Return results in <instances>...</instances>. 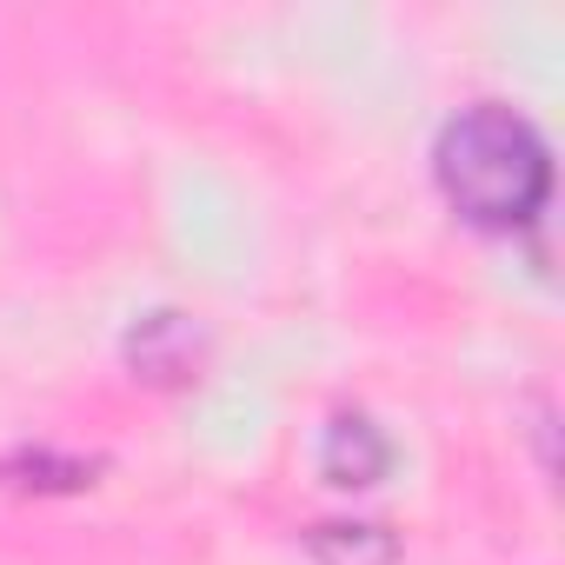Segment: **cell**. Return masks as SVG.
<instances>
[{"label":"cell","instance_id":"obj_1","mask_svg":"<svg viewBox=\"0 0 565 565\" xmlns=\"http://www.w3.org/2000/svg\"><path fill=\"white\" fill-rule=\"evenodd\" d=\"M433 173H439V193L452 200V213L486 233L532 226L552 193V153H545L539 127L525 114H512L505 100H479L459 120H446V134L433 147Z\"/></svg>","mask_w":565,"mask_h":565},{"label":"cell","instance_id":"obj_2","mask_svg":"<svg viewBox=\"0 0 565 565\" xmlns=\"http://www.w3.org/2000/svg\"><path fill=\"white\" fill-rule=\"evenodd\" d=\"M393 466V439L366 419V413H340L320 439V472L333 486H380Z\"/></svg>","mask_w":565,"mask_h":565},{"label":"cell","instance_id":"obj_3","mask_svg":"<svg viewBox=\"0 0 565 565\" xmlns=\"http://www.w3.org/2000/svg\"><path fill=\"white\" fill-rule=\"evenodd\" d=\"M127 353H134V366H140L147 380H186L193 360H200V333H193L180 313H147V320L134 327Z\"/></svg>","mask_w":565,"mask_h":565},{"label":"cell","instance_id":"obj_4","mask_svg":"<svg viewBox=\"0 0 565 565\" xmlns=\"http://www.w3.org/2000/svg\"><path fill=\"white\" fill-rule=\"evenodd\" d=\"M307 545H313L320 565H393V558H399V545H393L386 525H347V519L313 525Z\"/></svg>","mask_w":565,"mask_h":565}]
</instances>
